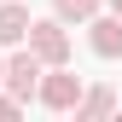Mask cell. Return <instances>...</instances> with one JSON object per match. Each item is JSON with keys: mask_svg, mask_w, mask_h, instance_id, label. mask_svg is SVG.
Returning a JSON list of instances; mask_svg holds the SVG:
<instances>
[{"mask_svg": "<svg viewBox=\"0 0 122 122\" xmlns=\"http://www.w3.org/2000/svg\"><path fill=\"white\" fill-rule=\"evenodd\" d=\"M41 70H47V58H41L35 47H29V52H12L6 58V93H18L29 105V99L41 93Z\"/></svg>", "mask_w": 122, "mask_h": 122, "instance_id": "obj_1", "label": "cell"}, {"mask_svg": "<svg viewBox=\"0 0 122 122\" xmlns=\"http://www.w3.org/2000/svg\"><path fill=\"white\" fill-rule=\"evenodd\" d=\"M81 93H87V87H81V76H70L64 64H52V76H41V105H47V111H76V105H81Z\"/></svg>", "mask_w": 122, "mask_h": 122, "instance_id": "obj_2", "label": "cell"}, {"mask_svg": "<svg viewBox=\"0 0 122 122\" xmlns=\"http://www.w3.org/2000/svg\"><path fill=\"white\" fill-rule=\"evenodd\" d=\"M29 47L47 58V70H52V64H70V35H64V18L52 12V18L29 23Z\"/></svg>", "mask_w": 122, "mask_h": 122, "instance_id": "obj_3", "label": "cell"}, {"mask_svg": "<svg viewBox=\"0 0 122 122\" xmlns=\"http://www.w3.org/2000/svg\"><path fill=\"white\" fill-rule=\"evenodd\" d=\"M87 41H93L99 58H122V18L111 12V18H93L87 23Z\"/></svg>", "mask_w": 122, "mask_h": 122, "instance_id": "obj_4", "label": "cell"}, {"mask_svg": "<svg viewBox=\"0 0 122 122\" xmlns=\"http://www.w3.org/2000/svg\"><path fill=\"white\" fill-rule=\"evenodd\" d=\"M29 6H18V0H0V47H18V41H29Z\"/></svg>", "mask_w": 122, "mask_h": 122, "instance_id": "obj_5", "label": "cell"}, {"mask_svg": "<svg viewBox=\"0 0 122 122\" xmlns=\"http://www.w3.org/2000/svg\"><path fill=\"white\" fill-rule=\"evenodd\" d=\"M111 111H116V93H111V87H93V93H81V105H76V116H81V122L111 116Z\"/></svg>", "mask_w": 122, "mask_h": 122, "instance_id": "obj_6", "label": "cell"}, {"mask_svg": "<svg viewBox=\"0 0 122 122\" xmlns=\"http://www.w3.org/2000/svg\"><path fill=\"white\" fill-rule=\"evenodd\" d=\"M52 12L64 23H93L99 18V0H52Z\"/></svg>", "mask_w": 122, "mask_h": 122, "instance_id": "obj_7", "label": "cell"}, {"mask_svg": "<svg viewBox=\"0 0 122 122\" xmlns=\"http://www.w3.org/2000/svg\"><path fill=\"white\" fill-rule=\"evenodd\" d=\"M18 111H23V99H18V93H0V122H6V116H18Z\"/></svg>", "mask_w": 122, "mask_h": 122, "instance_id": "obj_8", "label": "cell"}, {"mask_svg": "<svg viewBox=\"0 0 122 122\" xmlns=\"http://www.w3.org/2000/svg\"><path fill=\"white\" fill-rule=\"evenodd\" d=\"M111 12H116V18H122V0H111Z\"/></svg>", "mask_w": 122, "mask_h": 122, "instance_id": "obj_9", "label": "cell"}, {"mask_svg": "<svg viewBox=\"0 0 122 122\" xmlns=\"http://www.w3.org/2000/svg\"><path fill=\"white\" fill-rule=\"evenodd\" d=\"M0 81H6V58H0Z\"/></svg>", "mask_w": 122, "mask_h": 122, "instance_id": "obj_10", "label": "cell"}]
</instances>
